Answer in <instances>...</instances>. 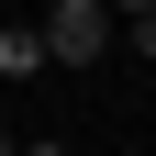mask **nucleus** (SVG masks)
Here are the masks:
<instances>
[{
    "instance_id": "nucleus-3",
    "label": "nucleus",
    "mask_w": 156,
    "mask_h": 156,
    "mask_svg": "<svg viewBox=\"0 0 156 156\" xmlns=\"http://www.w3.org/2000/svg\"><path fill=\"white\" fill-rule=\"evenodd\" d=\"M123 23H134V56L156 67V0H145V11H123Z\"/></svg>"
},
{
    "instance_id": "nucleus-2",
    "label": "nucleus",
    "mask_w": 156,
    "mask_h": 156,
    "mask_svg": "<svg viewBox=\"0 0 156 156\" xmlns=\"http://www.w3.org/2000/svg\"><path fill=\"white\" fill-rule=\"evenodd\" d=\"M0 78H45V34L34 23H0Z\"/></svg>"
},
{
    "instance_id": "nucleus-4",
    "label": "nucleus",
    "mask_w": 156,
    "mask_h": 156,
    "mask_svg": "<svg viewBox=\"0 0 156 156\" xmlns=\"http://www.w3.org/2000/svg\"><path fill=\"white\" fill-rule=\"evenodd\" d=\"M0 156H23V145H11V123H0Z\"/></svg>"
},
{
    "instance_id": "nucleus-5",
    "label": "nucleus",
    "mask_w": 156,
    "mask_h": 156,
    "mask_svg": "<svg viewBox=\"0 0 156 156\" xmlns=\"http://www.w3.org/2000/svg\"><path fill=\"white\" fill-rule=\"evenodd\" d=\"M23 156H67V145H23Z\"/></svg>"
},
{
    "instance_id": "nucleus-6",
    "label": "nucleus",
    "mask_w": 156,
    "mask_h": 156,
    "mask_svg": "<svg viewBox=\"0 0 156 156\" xmlns=\"http://www.w3.org/2000/svg\"><path fill=\"white\" fill-rule=\"evenodd\" d=\"M112 11H145V0H112Z\"/></svg>"
},
{
    "instance_id": "nucleus-1",
    "label": "nucleus",
    "mask_w": 156,
    "mask_h": 156,
    "mask_svg": "<svg viewBox=\"0 0 156 156\" xmlns=\"http://www.w3.org/2000/svg\"><path fill=\"white\" fill-rule=\"evenodd\" d=\"M34 34H45V67H89V56L112 45V0H56Z\"/></svg>"
}]
</instances>
